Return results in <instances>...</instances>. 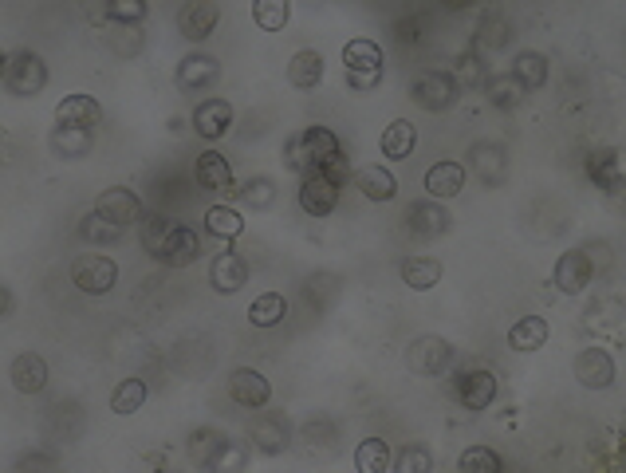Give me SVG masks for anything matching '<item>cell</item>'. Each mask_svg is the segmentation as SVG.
<instances>
[{
	"instance_id": "cell-1",
	"label": "cell",
	"mask_w": 626,
	"mask_h": 473,
	"mask_svg": "<svg viewBox=\"0 0 626 473\" xmlns=\"http://www.w3.org/2000/svg\"><path fill=\"white\" fill-rule=\"evenodd\" d=\"M142 245L154 261H162L170 269H186L197 261V233L174 217H162V213H150L142 221Z\"/></svg>"
},
{
	"instance_id": "cell-2",
	"label": "cell",
	"mask_w": 626,
	"mask_h": 473,
	"mask_svg": "<svg viewBox=\"0 0 626 473\" xmlns=\"http://www.w3.org/2000/svg\"><path fill=\"white\" fill-rule=\"evenodd\" d=\"M343 154V146H339V138L335 131H327V127H304L300 135L288 138V146H284V166L288 170H296L300 178H308L315 170H323L331 158H339Z\"/></svg>"
},
{
	"instance_id": "cell-3",
	"label": "cell",
	"mask_w": 626,
	"mask_h": 473,
	"mask_svg": "<svg viewBox=\"0 0 626 473\" xmlns=\"http://www.w3.org/2000/svg\"><path fill=\"white\" fill-rule=\"evenodd\" d=\"M4 87H8L12 95H20V99L40 95V91L48 87V64H44L36 52H28V48L12 52V56L4 60Z\"/></svg>"
},
{
	"instance_id": "cell-4",
	"label": "cell",
	"mask_w": 626,
	"mask_h": 473,
	"mask_svg": "<svg viewBox=\"0 0 626 473\" xmlns=\"http://www.w3.org/2000/svg\"><path fill=\"white\" fill-rule=\"evenodd\" d=\"M410 99H414L422 111L441 115V111H449V107L457 103V79H453L449 71H426V75L414 79Z\"/></svg>"
},
{
	"instance_id": "cell-5",
	"label": "cell",
	"mask_w": 626,
	"mask_h": 473,
	"mask_svg": "<svg viewBox=\"0 0 626 473\" xmlns=\"http://www.w3.org/2000/svg\"><path fill=\"white\" fill-rule=\"evenodd\" d=\"M115 280H119V269H115L111 257L87 253V257H79V261L71 265V284H75L79 292H87V296H103V292H111Z\"/></svg>"
},
{
	"instance_id": "cell-6",
	"label": "cell",
	"mask_w": 626,
	"mask_h": 473,
	"mask_svg": "<svg viewBox=\"0 0 626 473\" xmlns=\"http://www.w3.org/2000/svg\"><path fill=\"white\" fill-rule=\"evenodd\" d=\"M453 363V343L441 336H418L406 347V367L414 375H441Z\"/></svg>"
},
{
	"instance_id": "cell-7",
	"label": "cell",
	"mask_w": 626,
	"mask_h": 473,
	"mask_svg": "<svg viewBox=\"0 0 626 473\" xmlns=\"http://www.w3.org/2000/svg\"><path fill=\"white\" fill-rule=\"evenodd\" d=\"M575 379L587 387V391H603L615 383V359L603 351V347H583L575 355Z\"/></svg>"
},
{
	"instance_id": "cell-8",
	"label": "cell",
	"mask_w": 626,
	"mask_h": 473,
	"mask_svg": "<svg viewBox=\"0 0 626 473\" xmlns=\"http://www.w3.org/2000/svg\"><path fill=\"white\" fill-rule=\"evenodd\" d=\"M453 395H457V403L465 406V410H485V406L497 399V375L485 371V367H473V371H465L457 379Z\"/></svg>"
},
{
	"instance_id": "cell-9",
	"label": "cell",
	"mask_w": 626,
	"mask_h": 473,
	"mask_svg": "<svg viewBox=\"0 0 626 473\" xmlns=\"http://www.w3.org/2000/svg\"><path fill=\"white\" fill-rule=\"evenodd\" d=\"M249 438L252 450H260V454H284L292 446V430L280 414H256L249 422Z\"/></svg>"
},
{
	"instance_id": "cell-10",
	"label": "cell",
	"mask_w": 626,
	"mask_h": 473,
	"mask_svg": "<svg viewBox=\"0 0 626 473\" xmlns=\"http://www.w3.org/2000/svg\"><path fill=\"white\" fill-rule=\"evenodd\" d=\"M95 213H103L111 225H119V229H130V225H142V202H138V194L134 190H126V186H115V190H107L99 205H95Z\"/></svg>"
},
{
	"instance_id": "cell-11",
	"label": "cell",
	"mask_w": 626,
	"mask_h": 473,
	"mask_svg": "<svg viewBox=\"0 0 626 473\" xmlns=\"http://www.w3.org/2000/svg\"><path fill=\"white\" fill-rule=\"evenodd\" d=\"M56 123L67 131H91L103 123V107L91 99V95H67L60 107H56Z\"/></svg>"
},
{
	"instance_id": "cell-12",
	"label": "cell",
	"mask_w": 626,
	"mask_h": 473,
	"mask_svg": "<svg viewBox=\"0 0 626 473\" xmlns=\"http://www.w3.org/2000/svg\"><path fill=\"white\" fill-rule=\"evenodd\" d=\"M178 87L182 91H209V87H217L221 83V60H213V56H205V52H193L186 56L182 64H178Z\"/></svg>"
},
{
	"instance_id": "cell-13",
	"label": "cell",
	"mask_w": 626,
	"mask_h": 473,
	"mask_svg": "<svg viewBox=\"0 0 626 473\" xmlns=\"http://www.w3.org/2000/svg\"><path fill=\"white\" fill-rule=\"evenodd\" d=\"M229 395H233V403L237 406L260 410V406L272 399V387H268V379H264L260 371H252V367H237V371L229 375Z\"/></svg>"
},
{
	"instance_id": "cell-14",
	"label": "cell",
	"mask_w": 626,
	"mask_h": 473,
	"mask_svg": "<svg viewBox=\"0 0 626 473\" xmlns=\"http://www.w3.org/2000/svg\"><path fill=\"white\" fill-rule=\"evenodd\" d=\"M249 280V261L241 253H217L213 265H209V284L221 292V296H233L241 292Z\"/></svg>"
},
{
	"instance_id": "cell-15",
	"label": "cell",
	"mask_w": 626,
	"mask_h": 473,
	"mask_svg": "<svg viewBox=\"0 0 626 473\" xmlns=\"http://www.w3.org/2000/svg\"><path fill=\"white\" fill-rule=\"evenodd\" d=\"M217 20H221V8H217L213 0H189L186 8L178 12V28H182L186 40H205V36H213Z\"/></svg>"
},
{
	"instance_id": "cell-16",
	"label": "cell",
	"mask_w": 626,
	"mask_h": 473,
	"mask_svg": "<svg viewBox=\"0 0 626 473\" xmlns=\"http://www.w3.org/2000/svg\"><path fill=\"white\" fill-rule=\"evenodd\" d=\"M335 202H339V186H331L319 170L300 182V209H304L308 217H327V213L335 209Z\"/></svg>"
},
{
	"instance_id": "cell-17",
	"label": "cell",
	"mask_w": 626,
	"mask_h": 473,
	"mask_svg": "<svg viewBox=\"0 0 626 473\" xmlns=\"http://www.w3.org/2000/svg\"><path fill=\"white\" fill-rule=\"evenodd\" d=\"M591 272H595L591 257L583 249H571V253H564L556 261V288L567 292V296H575V292H583L591 284Z\"/></svg>"
},
{
	"instance_id": "cell-18",
	"label": "cell",
	"mask_w": 626,
	"mask_h": 473,
	"mask_svg": "<svg viewBox=\"0 0 626 473\" xmlns=\"http://www.w3.org/2000/svg\"><path fill=\"white\" fill-rule=\"evenodd\" d=\"M229 127H233V107L225 103V99H205V103H197V111H193V131L201 138H221L229 135Z\"/></svg>"
},
{
	"instance_id": "cell-19",
	"label": "cell",
	"mask_w": 626,
	"mask_h": 473,
	"mask_svg": "<svg viewBox=\"0 0 626 473\" xmlns=\"http://www.w3.org/2000/svg\"><path fill=\"white\" fill-rule=\"evenodd\" d=\"M229 446V434H221V430H213V426H201V430H193L189 434V462L197 466V470H209L217 466V458H221V450Z\"/></svg>"
},
{
	"instance_id": "cell-20",
	"label": "cell",
	"mask_w": 626,
	"mask_h": 473,
	"mask_svg": "<svg viewBox=\"0 0 626 473\" xmlns=\"http://www.w3.org/2000/svg\"><path fill=\"white\" fill-rule=\"evenodd\" d=\"M197 186L201 190H217V194H229L233 190V170H229V158L217 154V150H201L197 154Z\"/></svg>"
},
{
	"instance_id": "cell-21",
	"label": "cell",
	"mask_w": 626,
	"mask_h": 473,
	"mask_svg": "<svg viewBox=\"0 0 626 473\" xmlns=\"http://www.w3.org/2000/svg\"><path fill=\"white\" fill-rule=\"evenodd\" d=\"M8 375H12V387H16L20 395H40V391L48 387V363H44L40 355H32V351L16 355Z\"/></svg>"
},
{
	"instance_id": "cell-22",
	"label": "cell",
	"mask_w": 626,
	"mask_h": 473,
	"mask_svg": "<svg viewBox=\"0 0 626 473\" xmlns=\"http://www.w3.org/2000/svg\"><path fill=\"white\" fill-rule=\"evenodd\" d=\"M406 225H410L418 237H441V233H449L453 217L445 213L441 202H414L406 209Z\"/></svg>"
},
{
	"instance_id": "cell-23",
	"label": "cell",
	"mask_w": 626,
	"mask_h": 473,
	"mask_svg": "<svg viewBox=\"0 0 626 473\" xmlns=\"http://www.w3.org/2000/svg\"><path fill=\"white\" fill-rule=\"evenodd\" d=\"M465 186V170L457 162H438L426 170V194L430 202H445V198H457Z\"/></svg>"
},
{
	"instance_id": "cell-24",
	"label": "cell",
	"mask_w": 626,
	"mask_h": 473,
	"mask_svg": "<svg viewBox=\"0 0 626 473\" xmlns=\"http://www.w3.org/2000/svg\"><path fill=\"white\" fill-rule=\"evenodd\" d=\"M355 186H359L371 202H390V198L398 194V182H394V174H390L386 166H363V170L355 174Z\"/></svg>"
},
{
	"instance_id": "cell-25",
	"label": "cell",
	"mask_w": 626,
	"mask_h": 473,
	"mask_svg": "<svg viewBox=\"0 0 626 473\" xmlns=\"http://www.w3.org/2000/svg\"><path fill=\"white\" fill-rule=\"evenodd\" d=\"M343 68L347 75H367V71H382V48L371 40H351L343 48Z\"/></svg>"
},
{
	"instance_id": "cell-26",
	"label": "cell",
	"mask_w": 626,
	"mask_h": 473,
	"mask_svg": "<svg viewBox=\"0 0 626 473\" xmlns=\"http://www.w3.org/2000/svg\"><path fill=\"white\" fill-rule=\"evenodd\" d=\"M469 158H473V170L489 182V186H497L504 178V146H497V142H477L473 150H469Z\"/></svg>"
},
{
	"instance_id": "cell-27",
	"label": "cell",
	"mask_w": 626,
	"mask_h": 473,
	"mask_svg": "<svg viewBox=\"0 0 626 473\" xmlns=\"http://www.w3.org/2000/svg\"><path fill=\"white\" fill-rule=\"evenodd\" d=\"M512 79L524 87V91H536L548 83V56L544 52H520L516 64H512Z\"/></svg>"
},
{
	"instance_id": "cell-28",
	"label": "cell",
	"mask_w": 626,
	"mask_h": 473,
	"mask_svg": "<svg viewBox=\"0 0 626 473\" xmlns=\"http://www.w3.org/2000/svg\"><path fill=\"white\" fill-rule=\"evenodd\" d=\"M288 79H292V87H300V91H312V87H319V79H323V56L312 52V48L296 52V56H292V64H288Z\"/></svg>"
},
{
	"instance_id": "cell-29",
	"label": "cell",
	"mask_w": 626,
	"mask_h": 473,
	"mask_svg": "<svg viewBox=\"0 0 626 473\" xmlns=\"http://www.w3.org/2000/svg\"><path fill=\"white\" fill-rule=\"evenodd\" d=\"M548 343V320L544 316H524L520 324H512L508 332V347L512 351H536Z\"/></svg>"
},
{
	"instance_id": "cell-30",
	"label": "cell",
	"mask_w": 626,
	"mask_h": 473,
	"mask_svg": "<svg viewBox=\"0 0 626 473\" xmlns=\"http://www.w3.org/2000/svg\"><path fill=\"white\" fill-rule=\"evenodd\" d=\"M414 146H418V131H414V123H406V119H394V123L382 131V154H386V158H410Z\"/></svg>"
},
{
	"instance_id": "cell-31",
	"label": "cell",
	"mask_w": 626,
	"mask_h": 473,
	"mask_svg": "<svg viewBox=\"0 0 626 473\" xmlns=\"http://www.w3.org/2000/svg\"><path fill=\"white\" fill-rule=\"evenodd\" d=\"M91 146H95V135H91V131H67V127H56V135H52V150L60 154L63 162H79V158H87Z\"/></svg>"
},
{
	"instance_id": "cell-32",
	"label": "cell",
	"mask_w": 626,
	"mask_h": 473,
	"mask_svg": "<svg viewBox=\"0 0 626 473\" xmlns=\"http://www.w3.org/2000/svg\"><path fill=\"white\" fill-rule=\"evenodd\" d=\"M591 178H595L607 194H619V190H623V162H619V154H615V150H599V154L591 158Z\"/></svg>"
},
{
	"instance_id": "cell-33",
	"label": "cell",
	"mask_w": 626,
	"mask_h": 473,
	"mask_svg": "<svg viewBox=\"0 0 626 473\" xmlns=\"http://www.w3.org/2000/svg\"><path fill=\"white\" fill-rule=\"evenodd\" d=\"M205 229L213 237H221V241H233V237L245 233V217L237 209H229V205H213V209H205Z\"/></svg>"
},
{
	"instance_id": "cell-34",
	"label": "cell",
	"mask_w": 626,
	"mask_h": 473,
	"mask_svg": "<svg viewBox=\"0 0 626 473\" xmlns=\"http://www.w3.org/2000/svg\"><path fill=\"white\" fill-rule=\"evenodd\" d=\"M402 280L414 292H426V288H434L441 280V261H434V257H410V261H402Z\"/></svg>"
},
{
	"instance_id": "cell-35",
	"label": "cell",
	"mask_w": 626,
	"mask_h": 473,
	"mask_svg": "<svg viewBox=\"0 0 626 473\" xmlns=\"http://www.w3.org/2000/svg\"><path fill=\"white\" fill-rule=\"evenodd\" d=\"M390 470L394 473H434V454H430L422 442H410V446H402V450L390 458Z\"/></svg>"
},
{
	"instance_id": "cell-36",
	"label": "cell",
	"mask_w": 626,
	"mask_h": 473,
	"mask_svg": "<svg viewBox=\"0 0 626 473\" xmlns=\"http://www.w3.org/2000/svg\"><path fill=\"white\" fill-rule=\"evenodd\" d=\"M288 316V300L280 296V292H264L260 300H252L249 308V320L256 328H272V324H280Z\"/></svg>"
},
{
	"instance_id": "cell-37",
	"label": "cell",
	"mask_w": 626,
	"mask_h": 473,
	"mask_svg": "<svg viewBox=\"0 0 626 473\" xmlns=\"http://www.w3.org/2000/svg\"><path fill=\"white\" fill-rule=\"evenodd\" d=\"M355 466L359 473H386L390 470V446L382 438H363L355 450Z\"/></svg>"
},
{
	"instance_id": "cell-38",
	"label": "cell",
	"mask_w": 626,
	"mask_h": 473,
	"mask_svg": "<svg viewBox=\"0 0 626 473\" xmlns=\"http://www.w3.org/2000/svg\"><path fill=\"white\" fill-rule=\"evenodd\" d=\"M292 16V4L288 0H256L252 4V20L264 28V32H280Z\"/></svg>"
},
{
	"instance_id": "cell-39",
	"label": "cell",
	"mask_w": 626,
	"mask_h": 473,
	"mask_svg": "<svg viewBox=\"0 0 626 473\" xmlns=\"http://www.w3.org/2000/svg\"><path fill=\"white\" fill-rule=\"evenodd\" d=\"M146 403V383L142 379H123L119 387H115V395H111V410L115 414H134V410H142Z\"/></svg>"
},
{
	"instance_id": "cell-40",
	"label": "cell",
	"mask_w": 626,
	"mask_h": 473,
	"mask_svg": "<svg viewBox=\"0 0 626 473\" xmlns=\"http://www.w3.org/2000/svg\"><path fill=\"white\" fill-rule=\"evenodd\" d=\"M489 103L497 107V111H512V107H520L524 103V87L508 75H497V79H489Z\"/></svg>"
},
{
	"instance_id": "cell-41",
	"label": "cell",
	"mask_w": 626,
	"mask_h": 473,
	"mask_svg": "<svg viewBox=\"0 0 626 473\" xmlns=\"http://www.w3.org/2000/svg\"><path fill=\"white\" fill-rule=\"evenodd\" d=\"M461 473H504V462L497 450L489 446H469L461 454Z\"/></svg>"
},
{
	"instance_id": "cell-42",
	"label": "cell",
	"mask_w": 626,
	"mask_h": 473,
	"mask_svg": "<svg viewBox=\"0 0 626 473\" xmlns=\"http://www.w3.org/2000/svg\"><path fill=\"white\" fill-rule=\"evenodd\" d=\"M79 237H83V241H95V245H111V241H119V237H123V229H119V225H111L103 213H87V217H83V225H79Z\"/></svg>"
},
{
	"instance_id": "cell-43",
	"label": "cell",
	"mask_w": 626,
	"mask_h": 473,
	"mask_svg": "<svg viewBox=\"0 0 626 473\" xmlns=\"http://www.w3.org/2000/svg\"><path fill=\"white\" fill-rule=\"evenodd\" d=\"M237 198H241V205H249V209H268V205L276 202L272 178H249V182L237 190Z\"/></svg>"
},
{
	"instance_id": "cell-44",
	"label": "cell",
	"mask_w": 626,
	"mask_h": 473,
	"mask_svg": "<svg viewBox=\"0 0 626 473\" xmlns=\"http://www.w3.org/2000/svg\"><path fill=\"white\" fill-rule=\"evenodd\" d=\"M245 462H249V450H245L241 442L229 438V446L221 450V458H217L213 473H245Z\"/></svg>"
},
{
	"instance_id": "cell-45",
	"label": "cell",
	"mask_w": 626,
	"mask_h": 473,
	"mask_svg": "<svg viewBox=\"0 0 626 473\" xmlns=\"http://www.w3.org/2000/svg\"><path fill=\"white\" fill-rule=\"evenodd\" d=\"M107 16L119 20V24H138V20H146V4L142 0H111Z\"/></svg>"
},
{
	"instance_id": "cell-46",
	"label": "cell",
	"mask_w": 626,
	"mask_h": 473,
	"mask_svg": "<svg viewBox=\"0 0 626 473\" xmlns=\"http://www.w3.org/2000/svg\"><path fill=\"white\" fill-rule=\"evenodd\" d=\"M319 174H323L331 186H347V178H351V158H347V154H339V158H331Z\"/></svg>"
},
{
	"instance_id": "cell-47",
	"label": "cell",
	"mask_w": 626,
	"mask_h": 473,
	"mask_svg": "<svg viewBox=\"0 0 626 473\" xmlns=\"http://www.w3.org/2000/svg\"><path fill=\"white\" fill-rule=\"evenodd\" d=\"M347 83L355 87V91H371L382 83V71H367V75H347Z\"/></svg>"
},
{
	"instance_id": "cell-48",
	"label": "cell",
	"mask_w": 626,
	"mask_h": 473,
	"mask_svg": "<svg viewBox=\"0 0 626 473\" xmlns=\"http://www.w3.org/2000/svg\"><path fill=\"white\" fill-rule=\"evenodd\" d=\"M162 473H174V470H162Z\"/></svg>"
}]
</instances>
